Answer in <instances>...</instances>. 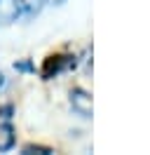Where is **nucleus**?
Listing matches in <instances>:
<instances>
[{
  "instance_id": "1",
  "label": "nucleus",
  "mask_w": 150,
  "mask_h": 155,
  "mask_svg": "<svg viewBox=\"0 0 150 155\" xmlns=\"http://www.w3.org/2000/svg\"><path fill=\"white\" fill-rule=\"evenodd\" d=\"M70 106L75 113H80L82 117H92V97L82 92V89H73L70 92Z\"/></svg>"
},
{
  "instance_id": "2",
  "label": "nucleus",
  "mask_w": 150,
  "mask_h": 155,
  "mask_svg": "<svg viewBox=\"0 0 150 155\" xmlns=\"http://www.w3.org/2000/svg\"><path fill=\"white\" fill-rule=\"evenodd\" d=\"M73 66H75V59H70V57H49L45 64V78H54L61 71L73 68Z\"/></svg>"
},
{
  "instance_id": "3",
  "label": "nucleus",
  "mask_w": 150,
  "mask_h": 155,
  "mask_svg": "<svg viewBox=\"0 0 150 155\" xmlns=\"http://www.w3.org/2000/svg\"><path fill=\"white\" fill-rule=\"evenodd\" d=\"M19 2L17 0H0V26H7L19 17Z\"/></svg>"
},
{
  "instance_id": "4",
  "label": "nucleus",
  "mask_w": 150,
  "mask_h": 155,
  "mask_svg": "<svg viewBox=\"0 0 150 155\" xmlns=\"http://www.w3.org/2000/svg\"><path fill=\"white\" fill-rule=\"evenodd\" d=\"M14 141H17V136H14V129H12V125L2 122V125H0V153L9 150V148L14 146Z\"/></svg>"
},
{
  "instance_id": "5",
  "label": "nucleus",
  "mask_w": 150,
  "mask_h": 155,
  "mask_svg": "<svg viewBox=\"0 0 150 155\" xmlns=\"http://www.w3.org/2000/svg\"><path fill=\"white\" fill-rule=\"evenodd\" d=\"M17 2H19V10L21 12H26V14H38L45 0H17Z\"/></svg>"
},
{
  "instance_id": "6",
  "label": "nucleus",
  "mask_w": 150,
  "mask_h": 155,
  "mask_svg": "<svg viewBox=\"0 0 150 155\" xmlns=\"http://www.w3.org/2000/svg\"><path fill=\"white\" fill-rule=\"evenodd\" d=\"M24 153H52V150H49V148H42V146H26V148H24Z\"/></svg>"
},
{
  "instance_id": "7",
  "label": "nucleus",
  "mask_w": 150,
  "mask_h": 155,
  "mask_svg": "<svg viewBox=\"0 0 150 155\" xmlns=\"http://www.w3.org/2000/svg\"><path fill=\"white\" fill-rule=\"evenodd\" d=\"M0 87H5V75L0 73Z\"/></svg>"
},
{
  "instance_id": "8",
  "label": "nucleus",
  "mask_w": 150,
  "mask_h": 155,
  "mask_svg": "<svg viewBox=\"0 0 150 155\" xmlns=\"http://www.w3.org/2000/svg\"><path fill=\"white\" fill-rule=\"evenodd\" d=\"M45 2H52V5H59V2H64V0H45Z\"/></svg>"
}]
</instances>
